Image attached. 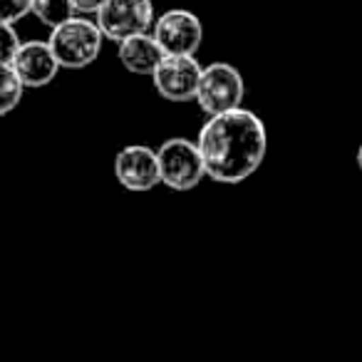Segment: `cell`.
Segmentation results:
<instances>
[{"label":"cell","instance_id":"cell-1","mask_svg":"<svg viewBox=\"0 0 362 362\" xmlns=\"http://www.w3.org/2000/svg\"><path fill=\"white\" fill-rule=\"evenodd\" d=\"M197 144L209 179L216 184H241L266 159L268 132L256 112L236 107L209 115Z\"/></svg>","mask_w":362,"mask_h":362},{"label":"cell","instance_id":"cell-2","mask_svg":"<svg viewBox=\"0 0 362 362\" xmlns=\"http://www.w3.org/2000/svg\"><path fill=\"white\" fill-rule=\"evenodd\" d=\"M102 30L90 18L72 16L50 30V50L57 57L60 70H85L100 57L102 52Z\"/></svg>","mask_w":362,"mask_h":362},{"label":"cell","instance_id":"cell-3","mask_svg":"<svg viewBox=\"0 0 362 362\" xmlns=\"http://www.w3.org/2000/svg\"><path fill=\"white\" fill-rule=\"evenodd\" d=\"M161 184L171 192H194L206 179L199 144L187 136H169L156 149Z\"/></svg>","mask_w":362,"mask_h":362},{"label":"cell","instance_id":"cell-4","mask_svg":"<svg viewBox=\"0 0 362 362\" xmlns=\"http://www.w3.org/2000/svg\"><path fill=\"white\" fill-rule=\"evenodd\" d=\"M243 97H246V82L236 67L228 62H211L204 67L197 90V105L202 107V112L218 115L236 110L243 107Z\"/></svg>","mask_w":362,"mask_h":362},{"label":"cell","instance_id":"cell-5","mask_svg":"<svg viewBox=\"0 0 362 362\" xmlns=\"http://www.w3.org/2000/svg\"><path fill=\"white\" fill-rule=\"evenodd\" d=\"M154 3L151 0H105L95 13V23L105 40L122 42L139 33H149L154 25Z\"/></svg>","mask_w":362,"mask_h":362},{"label":"cell","instance_id":"cell-6","mask_svg":"<svg viewBox=\"0 0 362 362\" xmlns=\"http://www.w3.org/2000/svg\"><path fill=\"white\" fill-rule=\"evenodd\" d=\"M202 72L204 67L197 55H164L156 70L151 72V85L156 95L164 97L166 102L184 105L197 100Z\"/></svg>","mask_w":362,"mask_h":362},{"label":"cell","instance_id":"cell-7","mask_svg":"<svg viewBox=\"0 0 362 362\" xmlns=\"http://www.w3.org/2000/svg\"><path fill=\"white\" fill-rule=\"evenodd\" d=\"M151 35L161 45L164 55H197L204 45V23L184 8H171L154 18Z\"/></svg>","mask_w":362,"mask_h":362},{"label":"cell","instance_id":"cell-8","mask_svg":"<svg viewBox=\"0 0 362 362\" xmlns=\"http://www.w3.org/2000/svg\"><path fill=\"white\" fill-rule=\"evenodd\" d=\"M115 179L127 192H151L161 184L156 149L146 144H129L115 154Z\"/></svg>","mask_w":362,"mask_h":362},{"label":"cell","instance_id":"cell-9","mask_svg":"<svg viewBox=\"0 0 362 362\" xmlns=\"http://www.w3.org/2000/svg\"><path fill=\"white\" fill-rule=\"evenodd\" d=\"M13 70L21 77L25 90H40L47 87L60 72L57 57L52 55L50 42L47 40H28L21 42V47L13 55Z\"/></svg>","mask_w":362,"mask_h":362},{"label":"cell","instance_id":"cell-10","mask_svg":"<svg viewBox=\"0 0 362 362\" xmlns=\"http://www.w3.org/2000/svg\"><path fill=\"white\" fill-rule=\"evenodd\" d=\"M117 57H119L122 67L132 75L151 77V72L156 70V65L164 57V50L156 42L154 35L149 33H139V35H132L127 40L117 42Z\"/></svg>","mask_w":362,"mask_h":362},{"label":"cell","instance_id":"cell-11","mask_svg":"<svg viewBox=\"0 0 362 362\" xmlns=\"http://www.w3.org/2000/svg\"><path fill=\"white\" fill-rule=\"evenodd\" d=\"M30 13L52 30L75 16V6H72V0H33Z\"/></svg>","mask_w":362,"mask_h":362},{"label":"cell","instance_id":"cell-12","mask_svg":"<svg viewBox=\"0 0 362 362\" xmlns=\"http://www.w3.org/2000/svg\"><path fill=\"white\" fill-rule=\"evenodd\" d=\"M25 85L16 75L13 65H0V117L11 115L23 100Z\"/></svg>","mask_w":362,"mask_h":362},{"label":"cell","instance_id":"cell-13","mask_svg":"<svg viewBox=\"0 0 362 362\" xmlns=\"http://www.w3.org/2000/svg\"><path fill=\"white\" fill-rule=\"evenodd\" d=\"M18 47H21V37H18L13 23L0 21V65H11Z\"/></svg>","mask_w":362,"mask_h":362},{"label":"cell","instance_id":"cell-14","mask_svg":"<svg viewBox=\"0 0 362 362\" xmlns=\"http://www.w3.org/2000/svg\"><path fill=\"white\" fill-rule=\"evenodd\" d=\"M33 0H0V21L18 23L30 13Z\"/></svg>","mask_w":362,"mask_h":362},{"label":"cell","instance_id":"cell-15","mask_svg":"<svg viewBox=\"0 0 362 362\" xmlns=\"http://www.w3.org/2000/svg\"><path fill=\"white\" fill-rule=\"evenodd\" d=\"M72 6H75V13H82V16H95V13L105 6V0H72Z\"/></svg>","mask_w":362,"mask_h":362},{"label":"cell","instance_id":"cell-16","mask_svg":"<svg viewBox=\"0 0 362 362\" xmlns=\"http://www.w3.org/2000/svg\"><path fill=\"white\" fill-rule=\"evenodd\" d=\"M357 166H360V171H362V144H360V149H357Z\"/></svg>","mask_w":362,"mask_h":362}]
</instances>
